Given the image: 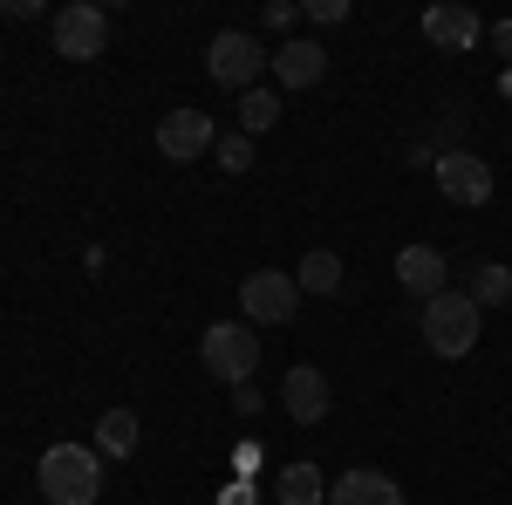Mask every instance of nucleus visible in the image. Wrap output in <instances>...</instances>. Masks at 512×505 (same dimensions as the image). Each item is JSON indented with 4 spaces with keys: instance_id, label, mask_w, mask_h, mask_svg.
Returning <instances> with one entry per match:
<instances>
[{
    "instance_id": "obj_16",
    "label": "nucleus",
    "mask_w": 512,
    "mask_h": 505,
    "mask_svg": "<svg viewBox=\"0 0 512 505\" xmlns=\"http://www.w3.org/2000/svg\"><path fill=\"white\" fill-rule=\"evenodd\" d=\"M294 287H301V294H342V260H335L328 246H315V253L294 267Z\"/></svg>"
},
{
    "instance_id": "obj_9",
    "label": "nucleus",
    "mask_w": 512,
    "mask_h": 505,
    "mask_svg": "<svg viewBox=\"0 0 512 505\" xmlns=\"http://www.w3.org/2000/svg\"><path fill=\"white\" fill-rule=\"evenodd\" d=\"M328 403H335V396H328V376H321L315 362H294L287 383H280V410H287L294 424H321Z\"/></svg>"
},
{
    "instance_id": "obj_7",
    "label": "nucleus",
    "mask_w": 512,
    "mask_h": 505,
    "mask_svg": "<svg viewBox=\"0 0 512 505\" xmlns=\"http://www.w3.org/2000/svg\"><path fill=\"white\" fill-rule=\"evenodd\" d=\"M431 178H437V192L451 198V205H485L492 198V164L472 151H444L431 164Z\"/></svg>"
},
{
    "instance_id": "obj_22",
    "label": "nucleus",
    "mask_w": 512,
    "mask_h": 505,
    "mask_svg": "<svg viewBox=\"0 0 512 505\" xmlns=\"http://www.w3.org/2000/svg\"><path fill=\"white\" fill-rule=\"evenodd\" d=\"M492 48H499V55L512 62V21H499V28H492Z\"/></svg>"
},
{
    "instance_id": "obj_14",
    "label": "nucleus",
    "mask_w": 512,
    "mask_h": 505,
    "mask_svg": "<svg viewBox=\"0 0 512 505\" xmlns=\"http://www.w3.org/2000/svg\"><path fill=\"white\" fill-rule=\"evenodd\" d=\"M274 499L280 505H328V478H321L315 465H287L274 478Z\"/></svg>"
},
{
    "instance_id": "obj_21",
    "label": "nucleus",
    "mask_w": 512,
    "mask_h": 505,
    "mask_svg": "<svg viewBox=\"0 0 512 505\" xmlns=\"http://www.w3.org/2000/svg\"><path fill=\"white\" fill-rule=\"evenodd\" d=\"M294 14H301V7H287V0H274V7H267V28H294Z\"/></svg>"
},
{
    "instance_id": "obj_5",
    "label": "nucleus",
    "mask_w": 512,
    "mask_h": 505,
    "mask_svg": "<svg viewBox=\"0 0 512 505\" xmlns=\"http://www.w3.org/2000/svg\"><path fill=\"white\" fill-rule=\"evenodd\" d=\"M294 301H301V287H294V273H280V267H260V273L239 280V314H246L253 328L294 321Z\"/></svg>"
},
{
    "instance_id": "obj_2",
    "label": "nucleus",
    "mask_w": 512,
    "mask_h": 505,
    "mask_svg": "<svg viewBox=\"0 0 512 505\" xmlns=\"http://www.w3.org/2000/svg\"><path fill=\"white\" fill-rule=\"evenodd\" d=\"M478 321H485V308H478L472 294H465V287H444L431 308H424V349L444 355V362L472 355V349H478V335H485Z\"/></svg>"
},
{
    "instance_id": "obj_4",
    "label": "nucleus",
    "mask_w": 512,
    "mask_h": 505,
    "mask_svg": "<svg viewBox=\"0 0 512 505\" xmlns=\"http://www.w3.org/2000/svg\"><path fill=\"white\" fill-rule=\"evenodd\" d=\"M267 62H274V55L246 35V28H226V35H212V48H205V76L219 82V89H239V96L253 89V76H260Z\"/></svg>"
},
{
    "instance_id": "obj_15",
    "label": "nucleus",
    "mask_w": 512,
    "mask_h": 505,
    "mask_svg": "<svg viewBox=\"0 0 512 505\" xmlns=\"http://www.w3.org/2000/svg\"><path fill=\"white\" fill-rule=\"evenodd\" d=\"M137 417L130 410H103V424H96V458H130L137 451Z\"/></svg>"
},
{
    "instance_id": "obj_3",
    "label": "nucleus",
    "mask_w": 512,
    "mask_h": 505,
    "mask_svg": "<svg viewBox=\"0 0 512 505\" xmlns=\"http://www.w3.org/2000/svg\"><path fill=\"white\" fill-rule=\"evenodd\" d=\"M198 362H205V376H219V383L239 389L260 369V335H253V321H212L205 342H198Z\"/></svg>"
},
{
    "instance_id": "obj_8",
    "label": "nucleus",
    "mask_w": 512,
    "mask_h": 505,
    "mask_svg": "<svg viewBox=\"0 0 512 505\" xmlns=\"http://www.w3.org/2000/svg\"><path fill=\"white\" fill-rule=\"evenodd\" d=\"M219 144V130H212V117L205 110H164V123H158V151L171 157V164H192V157H205Z\"/></svg>"
},
{
    "instance_id": "obj_18",
    "label": "nucleus",
    "mask_w": 512,
    "mask_h": 505,
    "mask_svg": "<svg viewBox=\"0 0 512 505\" xmlns=\"http://www.w3.org/2000/svg\"><path fill=\"white\" fill-rule=\"evenodd\" d=\"M465 294H472L478 308H499V301H512V267H499V260H485V267L472 273V287H465Z\"/></svg>"
},
{
    "instance_id": "obj_20",
    "label": "nucleus",
    "mask_w": 512,
    "mask_h": 505,
    "mask_svg": "<svg viewBox=\"0 0 512 505\" xmlns=\"http://www.w3.org/2000/svg\"><path fill=\"white\" fill-rule=\"evenodd\" d=\"M301 14H308V21H321V28H328V21H349V0H308V7H301Z\"/></svg>"
},
{
    "instance_id": "obj_19",
    "label": "nucleus",
    "mask_w": 512,
    "mask_h": 505,
    "mask_svg": "<svg viewBox=\"0 0 512 505\" xmlns=\"http://www.w3.org/2000/svg\"><path fill=\"white\" fill-rule=\"evenodd\" d=\"M212 157H219L226 171H253V137H246V130H226V137L212 144Z\"/></svg>"
},
{
    "instance_id": "obj_12",
    "label": "nucleus",
    "mask_w": 512,
    "mask_h": 505,
    "mask_svg": "<svg viewBox=\"0 0 512 505\" xmlns=\"http://www.w3.org/2000/svg\"><path fill=\"white\" fill-rule=\"evenodd\" d=\"M328 76V48L321 41H280L274 48V82L280 89H315Z\"/></svg>"
},
{
    "instance_id": "obj_11",
    "label": "nucleus",
    "mask_w": 512,
    "mask_h": 505,
    "mask_svg": "<svg viewBox=\"0 0 512 505\" xmlns=\"http://www.w3.org/2000/svg\"><path fill=\"white\" fill-rule=\"evenodd\" d=\"M328 505H410V499H403V485H396L390 471L355 465L342 478H328Z\"/></svg>"
},
{
    "instance_id": "obj_17",
    "label": "nucleus",
    "mask_w": 512,
    "mask_h": 505,
    "mask_svg": "<svg viewBox=\"0 0 512 505\" xmlns=\"http://www.w3.org/2000/svg\"><path fill=\"white\" fill-rule=\"evenodd\" d=\"M274 123H280V96H274V89H260V82H253V89L239 96V130H246V137H267Z\"/></svg>"
},
{
    "instance_id": "obj_6",
    "label": "nucleus",
    "mask_w": 512,
    "mask_h": 505,
    "mask_svg": "<svg viewBox=\"0 0 512 505\" xmlns=\"http://www.w3.org/2000/svg\"><path fill=\"white\" fill-rule=\"evenodd\" d=\"M110 48V14L96 7V0H69L62 14H55V55H69V62H96Z\"/></svg>"
},
{
    "instance_id": "obj_1",
    "label": "nucleus",
    "mask_w": 512,
    "mask_h": 505,
    "mask_svg": "<svg viewBox=\"0 0 512 505\" xmlns=\"http://www.w3.org/2000/svg\"><path fill=\"white\" fill-rule=\"evenodd\" d=\"M35 478H41V492H48V505H96L103 499V458L89 444H48Z\"/></svg>"
},
{
    "instance_id": "obj_10",
    "label": "nucleus",
    "mask_w": 512,
    "mask_h": 505,
    "mask_svg": "<svg viewBox=\"0 0 512 505\" xmlns=\"http://www.w3.org/2000/svg\"><path fill=\"white\" fill-rule=\"evenodd\" d=\"M444 273H451V267H444V253H437V246H403V253H396V287H403L410 301H424V308L451 287Z\"/></svg>"
},
{
    "instance_id": "obj_13",
    "label": "nucleus",
    "mask_w": 512,
    "mask_h": 505,
    "mask_svg": "<svg viewBox=\"0 0 512 505\" xmlns=\"http://www.w3.org/2000/svg\"><path fill=\"white\" fill-rule=\"evenodd\" d=\"M424 41L444 48V55H465L478 41V14L472 7H424Z\"/></svg>"
}]
</instances>
